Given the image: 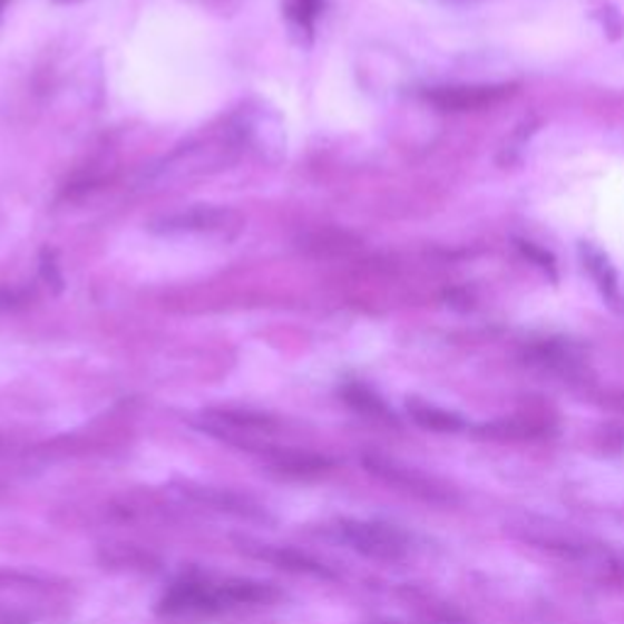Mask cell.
Returning a JSON list of instances; mask_svg holds the SVG:
<instances>
[{
  "label": "cell",
  "instance_id": "cell-8",
  "mask_svg": "<svg viewBox=\"0 0 624 624\" xmlns=\"http://www.w3.org/2000/svg\"><path fill=\"white\" fill-rule=\"evenodd\" d=\"M408 410H410V418L415 422H418L425 429H432V432H459V429H464V420L459 418L457 412L429 406V402L410 400Z\"/></svg>",
  "mask_w": 624,
  "mask_h": 624
},
{
  "label": "cell",
  "instance_id": "cell-5",
  "mask_svg": "<svg viewBox=\"0 0 624 624\" xmlns=\"http://www.w3.org/2000/svg\"><path fill=\"white\" fill-rule=\"evenodd\" d=\"M517 535L525 542L537 544L539 549L558 552L571 558H585L591 552V546L578 535L576 529L568 525H558L554 519H542V517H527L523 525H517Z\"/></svg>",
  "mask_w": 624,
  "mask_h": 624
},
{
  "label": "cell",
  "instance_id": "cell-4",
  "mask_svg": "<svg viewBox=\"0 0 624 624\" xmlns=\"http://www.w3.org/2000/svg\"><path fill=\"white\" fill-rule=\"evenodd\" d=\"M363 466H367L373 476L386 480V484L408 490V493H412V496H418L422 500H429V503H451L454 500L451 490L445 484H439V480H435L432 476H425L422 471H418V468H412V466L390 461L383 457H367L363 459Z\"/></svg>",
  "mask_w": 624,
  "mask_h": 624
},
{
  "label": "cell",
  "instance_id": "cell-14",
  "mask_svg": "<svg viewBox=\"0 0 624 624\" xmlns=\"http://www.w3.org/2000/svg\"><path fill=\"white\" fill-rule=\"evenodd\" d=\"M8 3H10V0H0V12L6 10V6H8Z\"/></svg>",
  "mask_w": 624,
  "mask_h": 624
},
{
  "label": "cell",
  "instance_id": "cell-13",
  "mask_svg": "<svg viewBox=\"0 0 624 624\" xmlns=\"http://www.w3.org/2000/svg\"><path fill=\"white\" fill-rule=\"evenodd\" d=\"M42 276H45V281L55 285L57 291L61 289V276H59V269L55 262V252H49V250H45V254H42Z\"/></svg>",
  "mask_w": 624,
  "mask_h": 624
},
{
  "label": "cell",
  "instance_id": "cell-1",
  "mask_svg": "<svg viewBox=\"0 0 624 624\" xmlns=\"http://www.w3.org/2000/svg\"><path fill=\"white\" fill-rule=\"evenodd\" d=\"M515 94V86L507 84H461L435 86L425 90V100L445 113H478L498 106Z\"/></svg>",
  "mask_w": 624,
  "mask_h": 624
},
{
  "label": "cell",
  "instance_id": "cell-3",
  "mask_svg": "<svg viewBox=\"0 0 624 624\" xmlns=\"http://www.w3.org/2000/svg\"><path fill=\"white\" fill-rule=\"evenodd\" d=\"M242 227V220L234 211L211 205H195L188 211L168 213L152 223L154 232H195V234H230Z\"/></svg>",
  "mask_w": 624,
  "mask_h": 624
},
{
  "label": "cell",
  "instance_id": "cell-6",
  "mask_svg": "<svg viewBox=\"0 0 624 624\" xmlns=\"http://www.w3.org/2000/svg\"><path fill=\"white\" fill-rule=\"evenodd\" d=\"M581 262L583 269L591 273V279L605 298V303L615 312H620V315H624V293L620 289L617 271L610 264V259L601 250H595L593 244H581Z\"/></svg>",
  "mask_w": 624,
  "mask_h": 624
},
{
  "label": "cell",
  "instance_id": "cell-9",
  "mask_svg": "<svg viewBox=\"0 0 624 624\" xmlns=\"http://www.w3.org/2000/svg\"><path fill=\"white\" fill-rule=\"evenodd\" d=\"M259 558H266V562L276 564L285 571H295V574H312V576H330L328 568L320 566L318 562H312L310 556L298 554L293 549H276V546H264V549L254 552Z\"/></svg>",
  "mask_w": 624,
  "mask_h": 624
},
{
  "label": "cell",
  "instance_id": "cell-12",
  "mask_svg": "<svg viewBox=\"0 0 624 624\" xmlns=\"http://www.w3.org/2000/svg\"><path fill=\"white\" fill-rule=\"evenodd\" d=\"M517 246H519V252H523L532 264H537L546 273V276H549L552 281H556V264H554V256L549 252L539 250L535 242H517Z\"/></svg>",
  "mask_w": 624,
  "mask_h": 624
},
{
  "label": "cell",
  "instance_id": "cell-2",
  "mask_svg": "<svg viewBox=\"0 0 624 624\" xmlns=\"http://www.w3.org/2000/svg\"><path fill=\"white\" fill-rule=\"evenodd\" d=\"M342 535L359 554L376 558V562H398L408 554V537L393 525L347 519L342 523Z\"/></svg>",
  "mask_w": 624,
  "mask_h": 624
},
{
  "label": "cell",
  "instance_id": "cell-11",
  "mask_svg": "<svg viewBox=\"0 0 624 624\" xmlns=\"http://www.w3.org/2000/svg\"><path fill=\"white\" fill-rule=\"evenodd\" d=\"M285 18H289L301 32H312L315 20L320 18L322 0H283Z\"/></svg>",
  "mask_w": 624,
  "mask_h": 624
},
{
  "label": "cell",
  "instance_id": "cell-7",
  "mask_svg": "<svg viewBox=\"0 0 624 624\" xmlns=\"http://www.w3.org/2000/svg\"><path fill=\"white\" fill-rule=\"evenodd\" d=\"M546 432V422L537 415H513V418H505L498 422H490L486 427H480V435L488 439H500V441H519V439H535Z\"/></svg>",
  "mask_w": 624,
  "mask_h": 624
},
{
  "label": "cell",
  "instance_id": "cell-10",
  "mask_svg": "<svg viewBox=\"0 0 624 624\" xmlns=\"http://www.w3.org/2000/svg\"><path fill=\"white\" fill-rule=\"evenodd\" d=\"M344 400L349 402L351 408L363 412V415H369V418H376V420H393V415H390V410L386 408V402L373 393V390L369 388H363L359 383H351L344 388Z\"/></svg>",
  "mask_w": 624,
  "mask_h": 624
}]
</instances>
